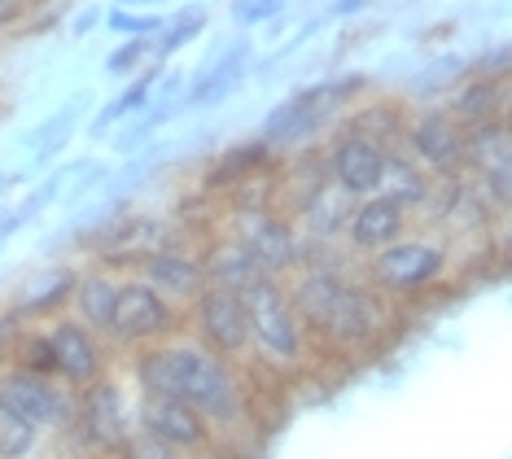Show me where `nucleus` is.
I'll use <instances>...</instances> for the list:
<instances>
[{"label":"nucleus","mask_w":512,"mask_h":459,"mask_svg":"<svg viewBox=\"0 0 512 459\" xmlns=\"http://www.w3.org/2000/svg\"><path fill=\"white\" fill-rule=\"evenodd\" d=\"M136 381L145 398H176L189 403L206 425H228L241 416V385L228 359L211 355L206 346H149L136 355Z\"/></svg>","instance_id":"obj_1"},{"label":"nucleus","mask_w":512,"mask_h":459,"mask_svg":"<svg viewBox=\"0 0 512 459\" xmlns=\"http://www.w3.org/2000/svg\"><path fill=\"white\" fill-rule=\"evenodd\" d=\"M241 298H246L250 315V346H259L272 363H298L307 355V328H302L281 276L254 280Z\"/></svg>","instance_id":"obj_2"},{"label":"nucleus","mask_w":512,"mask_h":459,"mask_svg":"<svg viewBox=\"0 0 512 459\" xmlns=\"http://www.w3.org/2000/svg\"><path fill=\"white\" fill-rule=\"evenodd\" d=\"M0 407H9L36 429H66L75 420V394L57 376H40L27 368H9L0 376Z\"/></svg>","instance_id":"obj_3"},{"label":"nucleus","mask_w":512,"mask_h":459,"mask_svg":"<svg viewBox=\"0 0 512 459\" xmlns=\"http://www.w3.org/2000/svg\"><path fill=\"white\" fill-rule=\"evenodd\" d=\"M407 145L425 175L460 180L469 171V132L451 110H425L407 123Z\"/></svg>","instance_id":"obj_4"},{"label":"nucleus","mask_w":512,"mask_h":459,"mask_svg":"<svg viewBox=\"0 0 512 459\" xmlns=\"http://www.w3.org/2000/svg\"><path fill=\"white\" fill-rule=\"evenodd\" d=\"M447 272V254L434 241H390L386 250L368 254V280L381 293H421Z\"/></svg>","instance_id":"obj_5"},{"label":"nucleus","mask_w":512,"mask_h":459,"mask_svg":"<svg viewBox=\"0 0 512 459\" xmlns=\"http://www.w3.org/2000/svg\"><path fill=\"white\" fill-rule=\"evenodd\" d=\"M351 88H359V79H346V84H320V88H302L294 97H285L272 114L263 119V132H259V145L267 149H289V145H302L316 127L329 119V110L337 101L351 97Z\"/></svg>","instance_id":"obj_6"},{"label":"nucleus","mask_w":512,"mask_h":459,"mask_svg":"<svg viewBox=\"0 0 512 459\" xmlns=\"http://www.w3.org/2000/svg\"><path fill=\"white\" fill-rule=\"evenodd\" d=\"M386 333H390V302L381 298V289L346 280L333 302V315L320 328V337H329L342 350L346 346L355 350V346H377Z\"/></svg>","instance_id":"obj_7"},{"label":"nucleus","mask_w":512,"mask_h":459,"mask_svg":"<svg viewBox=\"0 0 512 459\" xmlns=\"http://www.w3.org/2000/svg\"><path fill=\"white\" fill-rule=\"evenodd\" d=\"M193 324H197L202 346L219 359L246 355L250 350V315H246V298L241 293L206 285L193 298Z\"/></svg>","instance_id":"obj_8"},{"label":"nucleus","mask_w":512,"mask_h":459,"mask_svg":"<svg viewBox=\"0 0 512 459\" xmlns=\"http://www.w3.org/2000/svg\"><path fill=\"white\" fill-rule=\"evenodd\" d=\"M171 324H176V311H171V302L162 298L154 285H145V280H123L106 333L114 341H123V346H149V341H158Z\"/></svg>","instance_id":"obj_9"},{"label":"nucleus","mask_w":512,"mask_h":459,"mask_svg":"<svg viewBox=\"0 0 512 459\" xmlns=\"http://www.w3.org/2000/svg\"><path fill=\"white\" fill-rule=\"evenodd\" d=\"M386 162H390V145H381V140H372V136H359V132H342L333 140L329 158H324V171H329V180L342 188L346 197H368L381 188Z\"/></svg>","instance_id":"obj_10"},{"label":"nucleus","mask_w":512,"mask_h":459,"mask_svg":"<svg viewBox=\"0 0 512 459\" xmlns=\"http://www.w3.org/2000/svg\"><path fill=\"white\" fill-rule=\"evenodd\" d=\"M237 241L254 254V263L263 267V276H289L298 267V228L276 210H246L237 228Z\"/></svg>","instance_id":"obj_11"},{"label":"nucleus","mask_w":512,"mask_h":459,"mask_svg":"<svg viewBox=\"0 0 512 459\" xmlns=\"http://www.w3.org/2000/svg\"><path fill=\"white\" fill-rule=\"evenodd\" d=\"M49 355H53V376L71 390H88V385L101 381L106 372V355L97 346V333L84 328L79 320H57L49 333Z\"/></svg>","instance_id":"obj_12"},{"label":"nucleus","mask_w":512,"mask_h":459,"mask_svg":"<svg viewBox=\"0 0 512 459\" xmlns=\"http://www.w3.org/2000/svg\"><path fill=\"white\" fill-rule=\"evenodd\" d=\"M403 232H407V210L399 202H390L386 193H368V197H355L342 237L351 241L355 254H377L390 241H399Z\"/></svg>","instance_id":"obj_13"},{"label":"nucleus","mask_w":512,"mask_h":459,"mask_svg":"<svg viewBox=\"0 0 512 459\" xmlns=\"http://www.w3.org/2000/svg\"><path fill=\"white\" fill-rule=\"evenodd\" d=\"M141 280L145 285H154L167 302H193L197 293L206 289L202 280V263H197L193 254L184 250H171V245H158V250H149L141 258Z\"/></svg>","instance_id":"obj_14"},{"label":"nucleus","mask_w":512,"mask_h":459,"mask_svg":"<svg viewBox=\"0 0 512 459\" xmlns=\"http://www.w3.org/2000/svg\"><path fill=\"white\" fill-rule=\"evenodd\" d=\"M141 433L167 442L171 451H193V446L206 442V420L189 403H176V398H145Z\"/></svg>","instance_id":"obj_15"},{"label":"nucleus","mask_w":512,"mask_h":459,"mask_svg":"<svg viewBox=\"0 0 512 459\" xmlns=\"http://www.w3.org/2000/svg\"><path fill=\"white\" fill-rule=\"evenodd\" d=\"M246 70H250V44H246V40L228 44V49L219 53L215 62L206 66L197 79H193L189 97H180V105H219V101H228L232 92L241 88V79H246Z\"/></svg>","instance_id":"obj_16"},{"label":"nucleus","mask_w":512,"mask_h":459,"mask_svg":"<svg viewBox=\"0 0 512 459\" xmlns=\"http://www.w3.org/2000/svg\"><path fill=\"white\" fill-rule=\"evenodd\" d=\"M197 263H202V280L206 285H215V289L246 293L254 280H263V267L254 263V254L237 237H219L211 250L197 258Z\"/></svg>","instance_id":"obj_17"},{"label":"nucleus","mask_w":512,"mask_h":459,"mask_svg":"<svg viewBox=\"0 0 512 459\" xmlns=\"http://www.w3.org/2000/svg\"><path fill=\"white\" fill-rule=\"evenodd\" d=\"M355 197H346L333 180L302 193V223H307V237L311 241H337L346 228V215H351Z\"/></svg>","instance_id":"obj_18"},{"label":"nucleus","mask_w":512,"mask_h":459,"mask_svg":"<svg viewBox=\"0 0 512 459\" xmlns=\"http://www.w3.org/2000/svg\"><path fill=\"white\" fill-rule=\"evenodd\" d=\"M75 280H79V272L75 267H44V272H36L27 280V285L18 289V306L14 311L18 315H53V311H62L66 302H71V293H75Z\"/></svg>","instance_id":"obj_19"},{"label":"nucleus","mask_w":512,"mask_h":459,"mask_svg":"<svg viewBox=\"0 0 512 459\" xmlns=\"http://www.w3.org/2000/svg\"><path fill=\"white\" fill-rule=\"evenodd\" d=\"M79 416H84V429L92 442L101 446H123L127 442V416H123V403L119 394H114V385H88V398L84 407H79Z\"/></svg>","instance_id":"obj_20"},{"label":"nucleus","mask_w":512,"mask_h":459,"mask_svg":"<svg viewBox=\"0 0 512 459\" xmlns=\"http://www.w3.org/2000/svg\"><path fill=\"white\" fill-rule=\"evenodd\" d=\"M377 193H386L390 202H399L403 210L425 206L429 197H434V175H425L416 158H407V153H394L390 149V162H386V175H381Z\"/></svg>","instance_id":"obj_21"},{"label":"nucleus","mask_w":512,"mask_h":459,"mask_svg":"<svg viewBox=\"0 0 512 459\" xmlns=\"http://www.w3.org/2000/svg\"><path fill=\"white\" fill-rule=\"evenodd\" d=\"M114 298H119V280L106 276V272H88L75 280V311H79V324L92 328V333H106L110 328V315H114Z\"/></svg>","instance_id":"obj_22"},{"label":"nucleus","mask_w":512,"mask_h":459,"mask_svg":"<svg viewBox=\"0 0 512 459\" xmlns=\"http://www.w3.org/2000/svg\"><path fill=\"white\" fill-rule=\"evenodd\" d=\"M499 110H504V79H473V84H464L456 92V101H451V114L469 127V123H486V119H499Z\"/></svg>","instance_id":"obj_23"},{"label":"nucleus","mask_w":512,"mask_h":459,"mask_svg":"<svg viewBox=\"0 0 512 459\" xmlns=\"http://www.w3.org/2000/svg\"><path fill=\"white\" fill-rule=\"evenodd\" d=\"M154 84H158V70H141V75L132 79V84H127L119 97H114L106 110L97 114V119H92V132H110V127H119V123H127L132 119V114H141V110H149V105H154Z\"/></svg>","instance_id":"obj_24"},{"label":"nucleus","mask_w":512,"mask_h":459,"mask_svg":"<svg viewBox=\"0 0 512 459\" xmlns=\"http://www.w3.org/2000/svg\"><path fill=\"white\" fill-rule=\"evenodd\" d=\"M79 114H84V97L71 101L66 110L49 114V119H44L36 132L27 136V149H31V158H36V167H44V158H53V153H62V149H66V140H71L75 123H79Z\"/></svg>","instance_id":"obj_25"},{"label":"nucleus","mask_w":512,"mask_h":459,"mask_svg":"<svg viewBox=\"0 0 512 459\" xmlns=\"http://www.w3.org/2000/svg\"><path fill=\"white\" fill-rule=\"evenodd\" d=\"M206 22H211V18H206V9H197V5L180 9L176 18H167V22H162V31L154 35V40H158V57H171V53H180L184 44H193L197 35L206 31Z\"/></svg>","instance_id":"obj_26"},{"label":"nucleus","mask_w":512,"mask_h":459,"mask_svg":"<svg viewBox=\"0 0 512 459\" xmlns=\"http://www.w3.org/2000/svg\"><path fill=\"white\" fill-rule=\"evenodd\" d=\"M36 438L40 429L27 425L22 416H14L9 407H0V459H22L36 451Z\"/></svg>","instance_id":"obj_27"},{"label":"nucleus","mask_w":512,"mask_h":459,"mask_svg":"<svg viewBox=\"0 0 512 459\" xmlns=\"http://www.w3.org/2000/svg\"><path fill=\"white\" fill-rule=\"evenodd\" d=\"M162 22H167V18L141 14V9H123V5H114L110 14H106V27L119 31L123 40H154V35L162 31Z\"/></svg>","instance_id":"obj_28"},{"label":"nucleus","mask_w":512,"mask_h":459,"mask_svg":"<svg viewBox=\"0 0 512 459\" xmlns=\"http://www.w3.org/2000/svg\"><path fill=\"white\" fill-rule=\"evenodd\" d=\"M171 110H176V101H162V105H154V110L145 114V119H132V123H127V132L114 136V149H119V153H132V149L149 145V136L158 132V123L167 119Z\"/></svg>","instance_id":"obj_29"},{"label":"nucleus","mask_w":512,"mask_h":459,"mask_svg":"<svg viewBox=\"0 0 512 459\" xmlns=\"http://www.w3.org/2000/svg\"><path fill=\"white\" fill-rule=\"evenodd\" d=\"M14 359H18V368H27V372L53 376V355H49V337L44 333H22L14 341Z\"/></svg>","instance_id":"obj_30"},{"label":"nucleus","mask_w":512,"mask_h":459,"mask_svg":"<svg viewBox=\"0 0 512 459\" xmlns=\"http://www.w3.org/2000/svg\"><path fill=\"white\" fill-rule=\"evenodd\" d=\"M267 153H272L267 145H246V149H232V153H224V158H219L224 167H219V171L211 175V184H228V180H237V175L246 180V175H250L254 167H259Z\"/></svg>","instance_id":"obj_31"},{"label":"nucleus","mask_w":512,"mask_h":459,"mask_svg":"<svg viewBox=\"0 0 512 459\" xmlns=\"http://www.w3.org/2000/svg\"><path fill=\"white\" fill-rule=\"evenodd\" d=\"M145 62H149V40H123L119 49L110 53L106 70L123 79V75H136V70H145Z\"/></svg>","instance_id":"obj_32"},{"label":"nucleus","mask_w":512,"mask_h":459,"mask_svg":"<svg viewBox=\"0 0 512 459\" xmlns=\"http://www.w3.org/2000/svg\"><path fill=\"white\" fill-rule=\"evenodd\" d=\"M281 14V0H232V18L241 27H259V22H272Z\"/></svg>","instance_id":"obj_33"},{"label":"nucleus","mask_w":512,"mask_h":459,"mask_svg":"<svg viewBox=\"0 0 512 459\" xmlns=\"http://www.w3.org/2000/svg\"><path fill=\"white\" fill-rule=\"evenodd\" d=\"M119 451L127 459H176L180 451H171L167 442H158V438H149V433H136V438H127Z\"/></svg>","instance_id":"obj_34"},{"label":"nucleus","mask_w":512,"mask_h":459,"mask_svg":"<svg viewBox=\"0 0 512 459\" xmlns=\"http://www.w3.org/2000/svg\"><path fill=\"white\" fill-rule=\"evenodd\" d=\"M154 167H158V149H149V153H136V162H132V167H127V171L119 175V180H114L110 197H123L127 188H136V184H141V180H145V175L154 171Z\"/></svg>","instance_id":"obj_35"},{"label":"nucleus","mask_w":512,"mask_h":459,"mask_svg":"<svg viewBox=\"0 0 512 459\" xmlns=\"http://www.w3.org/2000/svg\"><path fill=\"white\" fill-rule=\"evenodd\" d=\"M22 14H27V0H0V31H9Z\"/></svg>","instance_id":"obj_36"},{"label":"nucleus","mask_w":512,"mask_h":459,"mask_svg":"<svg viewBox=\"0 0 512 459\" xmlns=\"http://www.w3.org/2000/svg\"><path fill=\"white\" fill-rule=\"evenodd\" d=\"M364 5H368V0H333V14L337 18H355Z\"/></svg>","instance_id":"obj_37"},{"label":"nucleus","mask_w":512,"mask_h":459,"mask_svg":"<svg viewBox=\"0 0 512 459\" xmlns=\"http://www.w3.org/2000/svg\"><path fill=\"white\" fill-rule=\"evenodd\" d=\"M97 22H101L97 9H84V14H79V22H75V35H88L92 27H97Z\"/></svg>","instance_id":"obj_38"},{"label":"nucleus","mask_w":512,"mask_h":459,"mask_svg":"<svg viewBox=\"0 0 512 459\" xmlns=\"http://www.w3.org/2000/svg\"><path fill=\"white\" fill-rule=\"evenodd\" d=\"M123 9H141V5H154V0H119Z\"/></svg>","instance_id":"obj_39"},{"label":"nucleus","mask_w":512,"mask_h":459,"mask_svg":"<svg viewBox=\"0 0 512 459\" xmlns=\"http://www.w3.org/2000/svg\"><path fill=\"white\" fill-rule=\"evenodd\" d=\"M0 350H5V328H0Z\"/></svg>","instance_id":"obj_40"}]
</instances>
